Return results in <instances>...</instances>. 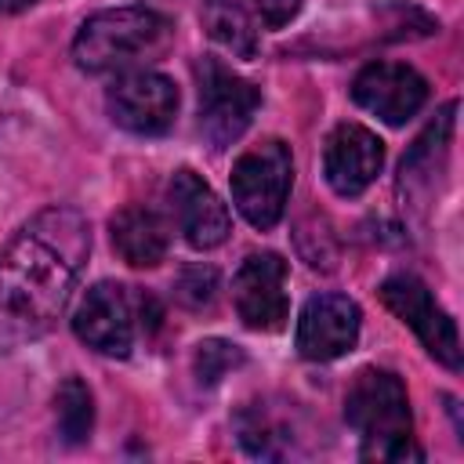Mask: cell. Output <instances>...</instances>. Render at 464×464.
Here are the masks:
<instances>
[{
    "mask_svg": "<svg viewBox=\"0 0 464 464\" xmlns=\"http://www.w3.org/2000/svg\"><path fill=\"white\" fill-rule=\"evenodd\" d=\"M91 254V225L72 207L40 210L0 254V352L44 337Z\"/></svg>",
    "mask_w": 464,
    "mask_h": 464,
    "instance_id": "1",
    "label": "cell"
},
{
    "mask_svg": "<svg viewBox=\"0 0 464 464\" xmlns=\"http://www.w3.org/2000/svg\"><path fill=\"white\" fill-rule=\"evenodd\" d=\"M344 417L362 439L366 460H420L406 384L392 370L366 366L344 395Z\"/></svg>",
    "mask_w": 464,
    "mask_h": 464,
    "instance_id": "2",
    "label": "cell"
},
{
    "mask_svg": "<svg viewBox=\"0 0 464 464\" xmlns=\"http://www.w3.org/2000/svg\"><path fill=\"white\" fill-rule=\"evenodd\" d=\"M170 40V22L167 14L152 11V7H109L91 14L76 40H72V62L83 72H116V69H130L138 62H149L152 54H160Z\"/></svg>",
    "mask_w": 464,
    "mask_h": 464,
    "instance_id": "3",
    "label": "cell"
},
{
    "mask_svg": "<svg viewBox=\"0 0 464 464\" xmlns=\"http://www.w3.org/2000/svg\"><path fill=\"white\" fill-rule=\"evenodd\" d=\"M294 185V156L290 145L279 138H265L250 145L232 167V203L254 228H272Z\"/></svg>",
    "mask_w": 464,
    "mask_h": 464,
    "instance_id": "4",
    "label": "cell"
},
{
    "mask_svg": "<svg viewBox=\"0 0 464 464\" xmlns=\"http://www.w3.org/2000/svg\"><path fill=\"white\" fill-rule=\"evenodd\" d=\"M196 80H199V127L214 149H225L250 127L261 94L254 83L236 76L218 58H203L196 65Z\"/></svg>",
    "mask_w": 464,
    "mask_h": 464,
    "instance_id": "5",
    "label": "cell"
},
{
    "mask_svg": "<svg viewBox=\"0 0 464 464\" xmlns=\"http://www.w3.org/2000/svg\"><path fill=\"white\" fill-rule=\"evenodd\" d=\"M381 301L420 337V344L450 370H460V337H457V323L450 319V312L431 297V290L410 276V272H395L381 283Z\"/></svg>",
    "mask_w": 464,
    "mask_h": 464,
    "instance_id": "6",
    "label": "cell"
},
{
    "mask_svg": "<svg viewBox=\"0 0 464 464\" xmlns=\"http://www.w3.org/2000/svg\"><path fill=\"white\" fill-rule=\"evenodd\" d=\"M112 123L130 134H163L178 116V87L163 72L130 69L105 94Z\"/></svg>",
    "mask_w": 464,
    "mask_h": 464,
    "instance_id": "7",
    "label": "cell"
},
{
    "mask_svg": "<svg viewBox=\"0 0 464 464\" xmlns=\"http://www.w3.org/2000/svg\"><path fill=\"white\" fill-rule=\"evenodd\" d=\"M232 301L250 330H279L286 323L290 301H286V261L279 254H250L236 279H232Z\"/></svg>",
    "mask_w": 464,
    "mask_h": 464,
    "instance_id": "8",
    "label": "cell"
},
{
    "mask_svg": "<svg viewBox=\"0 0 464 464\" xmlns=\"http://www.w3.org/2000/svg\"><path fill=\"white\" fill-rule=\"evenodd\" d=\"M72 334L87 348L123 359L134 344V301H130L127 286L94 283L72 315Z\"/></svg>",
    "mask_w": 464,
    "mask_h": 464,
    "instance_id": "9",
    "label": "cell"
},
{
    "mask_svg": "<svg viewBox=\"0 0 464 464\" xmlns=\"http://www.w3.org/2000/svg\"><path fill=\"white\" fill-rule=\"evenodd\" d=\"M352 98L377 120L399 127L413 120L420 105L428 102V80L413 65H402V62H370L355 76Z\"/></svg>",
    "mask_w": 464,
    "mask_h": 464,
    "instance_id": "10",
    "label": "cell"
},
{
    "mask_svg": "<svg viewBox=\"0 0 464 464\" xmlns=\"http://www.w3.org/2000/svg\"><path fill=\"white\" fill-rule=\"evenodd\" d=\"M359 304L344 294H315L297 319V352L312 362L341 359L359 341Z\"/></svg>",
    "mask_w": 464,
    "mask_h": 464,
    "instance_id": "11",
    "label": "cell"
},
{
    "mask_svg": "<svg viewBox=\"0 0 464 464\" xmlns=\"http://www.w3.org/2000/svg\"><path fill=\"white\" fill-rule=\"evenodd\" d=\"M384 167V141L362 123H337L323 149V174L337 196L366 192Z\"/></svg>",
    "mask_w": 464,
    "mask_h": 464,
    "instance_id": "12",
    "label": "cell"
},
{
    "mask_svg": "<svg viewBox=\"0 0 464 464\" xmlns=\"http://www.w3.org/2000/svg\"><path fill=\"white\" fill-rule=\"evenodd\" d=\"M167 199H170V210H174V221L185 236L188 246L196 250H210L218 243H225L232 221H228V207L218 199V192L196 174V170H178L170 178V188H167Z\"/></svg>",
    "mask_w": 464,
    "mask_h": 464,
    "instance_id": "13",
    "label": "cell"
},
{
    "mask_svg": "<svg viewBox=\"0 0 464 464\" xmlns=\"http://www.w3.org/2000/svg\"><path fill=\"white\" fill-rule=\"evenodd\" d=\"M112 246L116 254L134 268H156L167 257L170 228L167 221L149 207H123L112 218Z\"/></svg>",
    "mask_w": 464,
    "mask_h": 464,
    "instance_id": "14",
    "label": "cell"
},
{
    "mask_svg": "<svg viewBox=\"0 0 464 464\" xmlns=\"http://www.w3.org/2000/svg\"><path fill=\"white\" fill-rule=\"evenodd\" d=\"M199 18H203L207 36L214 44H221L225 51H232L236 58H254L257 54L261 36H257V25H254L250 11L239 0H207Z\"/></svg>",
    "mask_w": 464,
    "mask_h": 464,
    "instance_id": "15",
    "label": "cell"
},
{
    "mask_svg": "<svg viewBox=\"0 0 464 464\" xmlns=\"http://www.w3.org/2000/svg\"><path fill=\"white\" fill-rule=\"evenodd\" d=\"M54 417H58V435L65 442H83L94 428V399L91 388L80 377H65L58 395H54Z\"/></svg>",
    "mask_w": 464,
    "mask_h": 464,
    "instance_id": "16",
    "label": "cell"
},
{
    "mask_svg": "<svg viewBox=\"0 0 464 464\" xmlns=\"http://www.w3.org/2000/svg\"><path fill=\"white\" fill-rule=\"evenodd\" d=\"M239 362H243V352L236 344H228V341H203L199 352H196V373H199L203 384L221 381Z\"/></svg>",
    "mask_w": 464,
    "mask_h": 464,
    "instance_id": "17",
    "label": "cell"
},
{
    "mask_svg": "<svg viewBox=\"0 0 464 464\" xmlns=\"http://www.w3.org/2000/svg\"><path fill=\"white\" fill-rule=\"evenodd\" d=\"M254 4H257V11H261L268 29H283L301 11V0H254Z\"/></svg>",
    "mask_w": 464,
    "mask_h": 464,
    "instance_id": "18",
    "label": "cell"
},
{
    "mask_svg": "<svg viewBox=\"0 0 464 464\" xmlns=\"http://www.w3.org/2000/svg\"><path fill=\"white\" fill-rule=\"evenodd\" d=\"M36 0H0V14H18L25 7H33Z\"/></svg>",
    "mask_w": 464,
    "mask_h": 464,
    "instance_id": "19",
    "label": "cell"
}]
</instances>
